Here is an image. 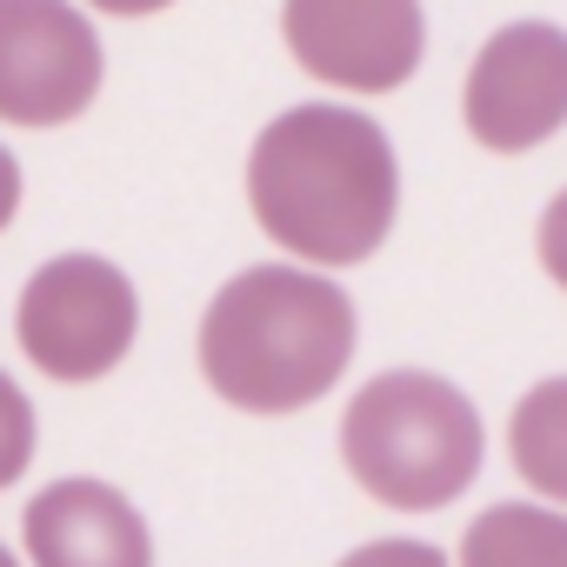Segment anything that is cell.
Listing matches in <instances>:
<instances>
[{
  "label": "cell",
  "mask_w": 567,
  "mask_h": 567,
  "mask_svg": "<svg viewBox=\"0 0 567 567\" xmlns=\"http://www.w3.org/2000/svg\"><path fill=\"white\" fill-rule=\"evenodd\" d=\"M247 207L274 247L308 267L368 260L401 207V161L381 121L354 107H288L254 134Z\"/></svg>",
  "instance_id": "cell-1"
},
{
  "label": "cell",
  "mask_w": 567,
  "mask_h": 567,
  "mask_svg": "<svg viewBox=\"0 0 567 567\" xmlns=\"http://www.w3.org/2000/svg\"><path fill=\"white\" fill-rule=\"evenodd\" d=\"M361 321L341 280L301 267H247L207 301L200 374L240 414L315 408L354 361Z\"/></svg>",
  "instance_id": "cell-2"
},
{
  "label": "cell",
  "mask_w": 567,
  "mask_h": 567,
  "mask_svg": "<svg viewBox=\"0 0 567 567\" xmlns=\"http://www.w3.org/2000/svg\"><path fill=\"white\" fill-rule=\"evenodd\" d=\"M481 414L474 401L421 368L374 374L348 414H341V461L354 487H368L381 507L434 514L481 474Z\"/></svg>",
  "instance_id": "cell-3"
},
{
  "label": "cell",
  "mask_w": 567,
  "mask_h": 567,
  "mask_svg": "<svg viewBox=\"0 0 567 567\" xmlns=\"http://www.w3.org/2000/svg\"><path fill=\"white\" fill-rule=\"evenodd\" d=\"M14 334H21V354L48 381L87 388V381H107L127 361V348L141 334V295L114 260L61 254L21 288Z\"/></svg>",
  "instance_id": "cell-4"
},
{
  "label": "cell",
  "mask_w": 567,
  "mask_h": 567,
  "mask_svg": "<svg viewBox=\"0 0 567 567\" xmlns=\"http://www.w3.org/2000/svg\"><path fill=\"white\" fill-rule=\"evenodd\" d=\"M101 34L74 0H0V121L68 127L101 94Z\"/></svg>",
  "instance_id": "cell-5"
},
{
  "label": "cell",
  "mask_w": 567,
  "mask_h": 567,
  "mask_svg": "<svg viewBox=\"0 0 567 567\" xmlns=\"http://www.w3.org/2000/svg\"><path fill=\"white\" fill-rule=\"evenodd\" d=\"M288 54L348 94H394L427 54L421 0H280Z\"/></svg>",
  "instance_id": "cell-6"
},
{
  "label": "cell",
  "mask_w": 567,
  "mask_h": 567,
  "mask_svg": "<svg viewBox=\"0 0 567 567\" xmlns=\"http://www.w3.org/2000/svg\"><path fill=\"white\" fill-rule=\"evenodd\" d=\"M461 121L487 154H527L567 127V34L554 21H514L487 34L467 68Z\"/></svg>",
  "instance_id": "cell-7"
},
{
  "label": "cell",
  "mask_w": 567,
  "mask_h": 567,
  "mask_svg": "<svg viewBox=\"0 0 567 567\" xmlns=\"http://www.w3.org/2000/svg\"><path fill=\"white\" fill-rule=\"evenodd\" d=\"M21 540L34 567H154V534L141 507L107 481H54L28 501Z\"/></svg>",
  "instance_id": "cell-8"
},
{
  "label": "cell",
  "mask_w": 567,
  "mask_h": 567,
  "mask_svg": "<svg viewBox=\"0 0 567 567\" xmlns=\"http://www.w3.org/2000/svg\"><path fill=\"white\" fill-rule=\"evenodd\" d=\"M461 567H567V514L534 501H501L461 534Z\"/></svg>",
  "instance_id": "cell-9"
},
{
  "label": "cell",
  "mask_w": 567,
  "mask_h": 567,
  "mask_svg": "<svg viewBox=\"0 0 567 567\" xmlns=\"http://www.w3.org/2000/svg\"><path fill=\"white\" fill-rule=\"evenodd\" d=\"M507 454H514V474L540 501L567 507V374L534 381L514 401V414H507Z\"/></svg>",
  "instance_id": "cell-10"
},
{
  "label": "cell",
  "mask_w": 567,
  "mask_h": 567,
  "mask_svg": "<svg viewBox=\"0 0 567 567\" xmlns=\"http://www.w3.org/2000/svg\"><path fill=\"white\" fill-rule=\"evenodd\" d=\"M34 447H41L34 401L21 394V381L0 374V487H14V481L34 467Z\"/></svg>",
  "instance_id": "cell-11"
},
{
  "label": "cell",
  "mask_w": 567,
  "mask_h": 567,
  "mask_svg": "<svg viewBox=\"0 0 567 567\" xmlns=\"http://www.w3.org/2000/svg\"><path fill=\"white\" fill-rule=\"evenodd\" d=\"M334 567H447V554L427 547V540H368Z\"/></svg>",
  "instance_id": "cell-12"
},
{
  "label": "cell",
  "mask_w": 567,
  "mask_h": 567,
  "mask_svg": "<svg viewBox=\"0 0 567 567\" xmlns=\"http://www.w3.org/2000/svg\"><path fill=\"white\" fill-rule=\"evenodd\" d=\"M534 247H540V267L554 274V288H567V187L547 200V214H540V234H534Z\"/></svg>",
  "instance_id": "cell-13"
},
{
  "label": "cell",
  "mask_w": 567,
  "mask_h": 567,
  "mask_svg": "<svg viewBox=\"0 0 567 567\" xmlns=\"http://www.w3.org/2000/svg\"><path fill=\"white\" fill-rule=\"evenodd\" d=\"M14 207H21V161L0 147V227L14 220Z\"/></svg>",
  "instance_id": "cell-14"
},
{
  "label": "cell",
  "mask_w": 567,
  "mask_h": 567,
  "mask_svg": "<svg viewBox=\"0 0 567 567\" xmlns=\"http://www.w3.org/2000/svg\"><path fill=\"white\" fill-rule=\"evenodd\" d=\"M87 8H101V14H161V8H174V0H87Z\"/></svg>",
  "instance_id": "cell-15"
},
{
  "label": "cell",
  "mask_w": 567,
  "mask_h": 567,
  "mask_svg": "<svg viewBox=\"0 0 567 567\" xmlns=\"http://www.w3.org/2000/svg\"><path fill=\"white\" fill-rule=\"evenodd\" d=\"M0 567H21V560H14V554H8V540H0Z\"/></svg>",
  "instance_id": "cell-16"
}]
</instances>
